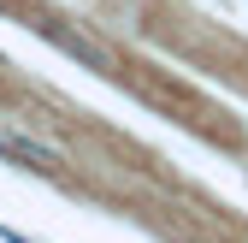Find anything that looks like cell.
Instances as JSON below:
<instances>
[{"mask_svg": "<svg viewBox=\"0 0 248 243\" xmlns=\"http://www.w3.org/2000/svg\"><path fill=\"white\" fill-rule=\"evenodd\" d=\"M0 155L18 160V166H36V172H59V155H53V148H42L36 137H12V131H0Z\"/></svg>", "mask_w": 248, "mask_h": 243, "instance_id": "1", "label": "cell"}]
</instances>
